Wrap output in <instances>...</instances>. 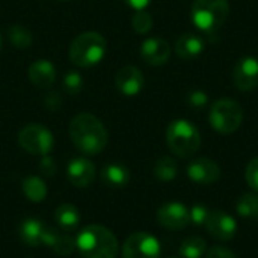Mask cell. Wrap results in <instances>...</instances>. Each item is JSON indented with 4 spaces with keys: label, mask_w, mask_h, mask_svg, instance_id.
<instances>
[{
    "label": "cell",
    "mask_w": 258,
    "mask_h": 258,
    "mask_svg": "<svg viewBox=\"0 0 258 258\" xmlns=\"http://www.w3.org/2000/svg\"><path fill=\"white\" fill-rule=\"evenodd\" d=\"M70 138L74 147L86 156L101 153L109 141V135L103 122L91 113H79L71 119Z\"/></svg>",
    "instance_id": "obj_1"
},
{
    "label": "cell",
    "mask_w": 258,
    "mask_h": 258,
    "mask_svg": "<svg viewBox=\"0 0 258 258\" xmlns=\"http://www.w3.org/2000/svg\"><path fill=\"white\" fill-rule=\"evenodd\" d=\"M76 248L83 258H116L119 249L113 233L97 224L88 225L79 233Z\"/></svg>",
    "instance_id": "obj_2"
},
{
    "label": "cell",
    "mask_w": 258,
    "mask_h": 258,
    "mask_svg": "<svg viewBox=\"0 0 258 258\" xmlns=\"http://www.w3.org/2000/svg\"><path fill=\"white\" fill-rule=\"evenodd\" d=\"M107 50L106 39L98 32H83L77 35L70 45V60L80 67L89 68L101 62Z\"/></svg>",
    "instance_id": "obj_3"
},
{
    "label": "cell",
    "mask_w": 258,
    "mask_h": 258,
    "mask_svg": "<svg viewBox=\"0 0 258 258\" xmlns=\"http://www.w3.org/2000/svg\"><path fill=\"white\" fill-rule=\"evenodd\" d=\"M230 14L227 0H195L190 9V20L198 30L212 36L225 23Z\"/></svg>",
    "instance_id": "obj_4"
},
{
    "label": "cell",
    "mask_w": 258,
    "mask_h": 258,
    "mask_svg": "<svg viewBox=\"0 0 258 258\" xmlns=\"http://www.w3.org/2000/svg\"><path fill=\"white\" fill-rule=\"evenodd\" d=\"M166 144L175 156L187 159L200 150L201 135L190 121L175 119L166 128Z\"/></svg>",
    "instance_id": "obj_5"
},
{
    "label": "cell",
    "mask_w": 258,
    "mask_h": 258,
    "mask_svg": "<svg viewBox=\"0 0 258 258\" xmlns=\"http://www.w3.org/2000/svg\"><path fill=\"white\" fill-rule=\"evenodd\" d=\"M210 125L221 135L234 133L243 121L242 106L231 98H221L212 104L209 113Z\"/></svg>",
    "instance_id": "obj_6"
},
{
    "label": "cell",
    "mask_w": 258,
    "mask_h": 258,
    "mask_svg": "<svg viewBox=\"0 0 258 258\" xmlns=\"http://www.w3.org/2000/svg\"><path fill=\"white\" fill-rule=\"evenodd\" d=\"M18 144L33 156H47L54 144L53 135L41 124H29L18 133Z\"/></svg>",
    "instance_id": "obj_7"
},
{
    "label": "cell",
    "mask_w": 258,
    "mask_h": 258,
    "mask_svg": "<svg viewBox=\"0 0 258 258\" xmlns=\"http://www.w3.org/2000/svg\"><path fill=\"white\" fill-rule=\"evenodd\" d=\"M159 257H160V243L154 236L148 233L132 234L122 246V258Z\"/></svg>",
    "instance_id": "obj_8"
},
{
    "label": "cell",
    "mask_w": 258,
    "mask_h": 258,
    "mask_svg": "<svg viewBox=\"0 0 258 258\" xmlns=\"http://www.w3.org/2000/svg\"><path fill=\"white\" fill-rule=\"evenodd\" d=\"M233 82L239 91H252L258 86V59L245 56L237 60L233 70Z\"/></svg>",
    "instance_id": "obj_9"
},
{
    "label": "cell",
    "mask_w": 258,
    "mask_h": 258,
    "mask_svg": "<svg viewBox=\"0 0 258 258\" xmlns=\"http://www.w3.org/2000/svg\"><path fill=\"white\" fill-rule=\"evenodd\" d=\"M157 222L168 230L178 231L189 225V210L180 203H166L157 212Z\"/></svg>",
    "instance_id": "obj_10"
},
{
    "label": "cell",
    "mask_w": 258,
    "mask_h": 258,
    "mask_svg": "<svg viewBox=\"0 0 258 258\" xmlns=\"http://www.w3.org/2000/svg\"><path fill=\"white\" fill-rule=\"evenodd\" d=\"M209 234L218 240H231L236 236L237 225L231 215L222 210H212L206 221Z\"/></svg>",
    "instance_id": "obj_11"
},
{
    "label": "cell",
    "mask_w": 258,
    "mask_h": 258,
    "mask_svg": "<svg viewBox=\"0 0 258 258\" xmlns=\"http://www.w3.org/2000/svg\"><path fill=\"white\" fill-rule=\"evenodd\" d=\"M187 177L198 184H212L216 183L221 177V168L218 163L207 157H200L192 160L187 165Z\"/></svg>",
    "instance_id": "obj_12"
},
{
    "label": "cell",
    "mask_w": 258,
    "mask_h": 258,
    "mask_svg": "<svg viewBox=\"0 0 258 258\" xmlns=\"http://www.w3.org/2000/svg\"><path fill=\"white\" fill-rule=\"evenodd\" d=\"M115 85H116V89L122 95L136 97L142 91V88L145 85V79L139 68H136L133 65H127V67H122L116 73Z\"/></svg>",
    "instance_id": "obj_13"
},
{
    "label": "cell",
    "mask_w": 258,
    "mask_h": 258,
    "mask_svg": "<svg viewBox=\"0 0 258 258\" xmlns=\"http://www.w3.org/2000/svg\"><path fill=\"white\" fill-rule=\"evenodd\" d=\"M141 56L142 59L153 67L163 65L171 57V47L169 44L162 38H148L141 45Z\"/></svg>",
    "instance_id": "obj_14"
},
{
    "label": "cell",
    "mask_w": 258,
    "mask_h": 258,
    "mask_svg": "<svg viewBox=\"0 0 258 258\" xmlns=\"http://www.w3.org/2000/svg\"><path fill=\"white\" fill-rule=\"evenodd\" d=\"M68 180L76 187H88L95 178V166L91 160L85 157L73 159L67 168Z\"/></svg>",
    "instance_id": "obj_15"
},
{
    "label": "cell",
    "mask_w": 258,
    "mask_h": 258,
    "mask_svg": "<svg viewBox=\"0 0 258 258\" xmlns=\"http://www.w3.org/2000/svg\"><path fill=\"white\" fill-rule=\"evenodd\" d=\"M42 245H47L56 254H60V255H70L76 249V240L71 236L60 233L59 230L53 227H44Z\"/></svg>",
    "instance_id": "obj_16"
},
{
    "label": "cell",
    "mask_w": 258,
    "mask_h": 258,
    "mask_svg": "<svg viewBox=\"0 0 258 258\" xmlns=\"http://www.w3.org/2000/svg\"><path fill=\"white\" fill-rule=\"evenodd\" d=\"M29 79L38 88H42V89L50 88L56 80L54 65L51 62L45 60V59L35 60L29 67Z\"/></svg>",
    "instance_id": "obj_17"
},
{
    "label": "cell",
    "mask_w": 258,
    "mask_h": 258,
    "mask_svg": "<svg viewBox=\"0 0 258 258\" xmlns=\"http://www.w3.org/2000/svg\"><path fill=\"white\" fill-rule=\"evenodd\" d=\"M206 48V42L201 36L195 33H183L175 41V51L184 60H192L198 57Z\"/></svg>",
    "instance_id": "obj_18"
},
{
    "label": "cell",
    "mask_w": 258,
    "mask_h": 258,
    "mask_svg": "<svg viewBox=\"0 0 258 258\" xmlns=\"http://www.w3.org/2000/svg\"><path fill=\"white\" fill-rule=\"evenodd\" d=\"M130 180L128 169L121 163H110L106 165L101 171V181L110 189H121Z\"/></svg>",
    "instance_id": "obj_19"
},
{
    "label": "cell",
    "mask_w": 258,
    "mask_h": 258,
    "mask_svg": "<svg viewBox=\"0 0 258 258\" xmlns=\"http://www.w3.org/2000/svg\"><path fill=\"white\" fill-rule=\"evenodd\" d=\"M42 231L44 225L38 219H26L20 227V239L27 246H39L42 245Z\"/></svg>",
    "instance_id": "obj_20"
},
{
    "label": "cell",
    "mask_w": 258,
    "mask_h": 258,
    "mask_svg": "<svg viewBox=\"0 0 258 258\" xmlns=\"http://www.w3.org/2000/svg\"><path fill=\"white\" fill-rule=\"evenodd\" d=\"M54 219L57 222V225L63 230H74L77 228L79 222H80V213L79 210L71 206V204H62L56 209L54 212Z\"/></svg>",
    "instance_id": "obj_21"
},
{
    "label": "cell",
    "mask_w": 258,
    "mask_h": 258,
    "mask_svg": "<svg viewBox=\"0 0 258 258\" xmlns=\"http://www.w3.org/2000/svg\"><path fill=\"white\" fill-rule=\"evenodd\" d=\"M23 192L32 203H41L47 197V186L39 177L30 175L23 181Z\"/></svg>",
    "instance_id": "obj_22"
},
{
    "label": "cell",
    "mask_w": 258,
    "mask_h": 258,
    "mask_svg": "<svg viewBox=\"0 0 258 258\" xmlns=\"http://www.w3.org/2000/svg\"><path fill=\"white\" fill-rule=\"evenodd\" d=\"M206 249H207L206 240L198 236H192L183 240V243L180 245V255L183 258H201L204 255Z\"/></svg>",
    "instance_id": "obj_23"
},
{
    "label": "cell",
    "mask_w": 258,
    "mask_h": 258,
    "mask_svg": "<svg viewBox=\"0 0 258 258\" xmlns=\"http://www.w3.org/2000/svg\"><path fill=\"white\" fill-rule=\"evenodd\" d=\"M236 210L242 218L258 219V194H245L239 198Z\"/></svg>",
    "instance_id": "obj_24"
},
{
    "label": "cell",
    "mask_w": 258,
    "mask_h": 258,
    "mask_svg": "<svg viewBox=\"0 0 258 258\" xmlns=\"http://www.w3.org/2000/svg\"><path fill=\"white\" fill-rule=\"evenodd\" d=\"M178 174V166L172 157H160L154 166V175L160 181H171L177 177Z\"/></svg>",
    "instance_id": "obj_25"
},
{
    "label": "cell",
    "mask_w": 258,
    "mask_h": 258,
    "mask_svg": "<svg viewBox=\"0 0 258 258\" xmlns=\"http://www.w3.org/2000/svg\"><path fill=\"white\" fill-rule=\"evenodd\" d=\"M8 36H9L11 44H12L15 48L23 50V48H29V47L32 45V33H30L29 29H26L24 26L15 24V26L9 27Z\"/></svg>",
    "instance_id": "obj_26"
},
{
    "label": "cell",
    "mask_w": 258,
    "mask_h": 258,
    "mask_svg": "<svg viewBox=\"0 0 258 258\" xmlns=\"http://www.w3.org/2000/svg\"><path fill=\"white\" fill-rule=\"evenodd\" d=\"M132 26L133 29L141 33V35H145L151 30L153 27V17L145 11V9H141V11H136L133 18H132Z\"/></svg>",
    "instance_id": "obj_27"
},
{
    "label": "cell",
    "mask_w": 258,
    "mask_h": 258,
    "mask_svg": "<svg viewBox=\"0 0 258 258\" xmlns=\"http://www.w3.org/2000/svg\"><path fill=\"white\" fill-rule=\"evenodd\" d=\"M63 88L68 94L77 95L83 88V79L77 71H68L63 76Z\"/></svg>",
    "instance_id": "obj_28"
},
{
    "label": "cell",
    "mask_w": 258,
    "mask_h": 258,
    "mask_svg": "<svg viewBox=\"0 0 258 258\" xmlns=\"http://www.w3.org/2000/svg\"><path fill=\"white\" fill-rule=\"evenodd\" d=\"M209 213L210 210L203 206V204H195L190 210H189V218H190V222L194 225H206V221L209 218Z\"/></svg>",
    "instance_id": "obj_29"
},
{
    "label": "cell",
    "mask_w": 258,
    "mask_h": 258,
    "mask_svg": "<svg viewBox=\"0 0 258 258\" xmlns=\"http://www.w3.org/2000/svg\"><path fill=\"white\" fill-rule=\"evenodd\" d=\"M245 178L248 186L258 194V157L252 159L248 166H246V172H245Z\"/></svg>",
    "instance_id": "obj_30"
},
{
    "label": "cell",
    "mask_w": 258,
    "mask_h": 258,
    "mask_svg": "<svg viewBox=\"0 0 258 258\" xmlns=\"http://www.w3.org/2000/svg\"><path fill=\"white\" fill-rule=\"evenodd\" d=\"M206 258H237L233 251H230L228 248L224 246H213L212 249H209L207 257Z\"/></svg>",
    "instance_id": "obj_31"
},
{
    "label": "cell",
    "mask_w": 258,
    "mask_h": 258,
    "mask_svg": "<svg viewBox=\"0 0 258 258\" xmlns=\"http://www.w3.org/2000/svg\"><path fill=\"white\" fill-rule=\"evenodd\" d=\"M189 104L194 106L195 109H200V107H204L207 104V95L203 92V91H195L189 95L187 98Z\"/></svg>",
    "instance_id": "obj_32"
},
{
    "label": "cell",
    "mask_w": 258,
    "mask_h": 258,
    "mask_svg": "<svg viewBox=\"0 0 258 258\" xmlns=\"http://www.w3.org/2000/svg\"><path fill=\"white\" fill-rule=\"evenodd\" d=\"M39 169L44 175H48L51 177L54 172H56V165H54V160L47 154V156H42L41 159V163H39Z\"/></svg>",
    "instance_id": "obj_33"
},
{
    "label": "cell",
    "mask_w": 258,
    "mask_h": 258,
    "mask_svg": "<svg viewBox=\"0 0 258 258\" xmlns=\"http://www.w3.org/2000/svg\"><path fill=\"white\" fill-rule=\"evenodd\" d=\"M44 104H45L50 110H57V109H60V106H62V98L59 97L57 92H51V94H48V95L44 98Z\"/></svg>",
    "instance_id": "obj_34"
},
{
    "label": "cell",
    "mask_w": 258,
    "mask_h": 258,
    "mask_svg": "<svg viewBox=\"0 0 258 258\" xmlns=\"http://www.w3.org/2000/svg\"><path fill=\"white\" fill-rule=\"evenodd\" d=\"M130 8H133L135 11H141V9H145L150 3H151V0H124Z\"/></svg>",
    "instance_id": "obj_35"
},
{
    "label": "cell",
    "mask_w": 258,
    "mask_h": 258,
    "mask_svg": "<svg viewBox=\"0 0 258 258\" xmlns=\"http://www.w3.org/2000/svg\"><path fill=\"white\" fill-rule=\"evenodd\" d=\"M0 48H2V38H0Z\"/></svg>",
    "instance_id": "obj_36"
},
{
    "label": "cell",
    "mask_w": 258,
    "mask_h": 258,
    "mask_svg": "<svg viewBox=\"0 0 258 258\" xmlns=\"http://www.w3.org/2000/svg\"><path fill=\"white\" fill-rule=\"evenodd\" d=\"M60 2H70V0H60Z\"/></svg>",
    "instance_id": "obj_37"
}]
</instances>
